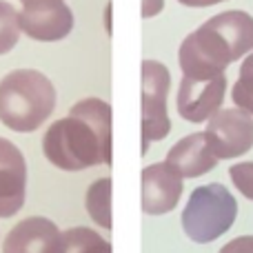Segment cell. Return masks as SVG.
<instances>
[{
	"instance_id": "cell-1",
	"label": "cell",
	"mask_w": 253,
	"mask_h": 253,
	"mask_svg": "<svg viewBox=\"0 0 253 253\" xmlns=\"http://www.w3.org/2000/svg\"><path fill=\"white\" fill-rule=\"evenodd\" d=\"M44 158L56 169L84 171L111 167V107L100 98L76 102L65 118L56 120L42 138Z\"/></svg>"
},
{
	"instance_id": "cell-2",
	"label": "cell",
	"mask_w": 253,
	"mask_h": 253,
	"mask_svg": "<svg viewBox=\"0 0 253 253\" xmlns=\"http://www.w3.org/2000/svg\"><path fill=\"white\" fill-rule=\"evenodd\" d=\"M253 51V18L247 11H222L187 36L180 44L182 76L207 80L224 74L231 62Z\"/></svg>"
},
{
	"instance_id": "cell-3",
	"label": "cell",
	"mask_w": 253,
	"mask_h": 253,
	"mask_svg": "<svg viewBox=\"0 0 253 253\" xmlns=\"http://www.w3.org/2000/svg\"><path fill=\"white\" fill-rule=\"evenodd\" d=\"M56 109V87L36 69H13L0 80V123L18 133H31Z\"/></svg>"
},
{
	"instance_id": "cell-4",
	"label": "cell",
	"mask_w": 253,
	"mask_h": 253,
	"mask_svg": "<svg viewBox=\"0 0 253 253\" xmlns=\"http://www.w3.org/2000/svg\"><path fill=\"white\" fill-rule=\"evenodd\" d=\"M238 218V202L224 184L211 182L193 189L182 211V229L198 245L222 238Z\"/></svg>"
},
{
	"instance_id": "cell-5",
	"label": "cell",
	"mask_w": 253,
	"mask_h": 253,
	"mask_svg": "<svg viewBox=\"0 0 253 253\" xmlns=\"http://www.w3.org/2000/svg\"><path fill=\"white\" fill-rule=\"evenodd\" d=\"M171 89V74L162 62L142 60L140 67V100H142V142L140 153H147L151 142L165 140L171 131L169 111H167V96Z\"/></svg>"
},
{
	"instance_id": "cell-6",
	"label": "cell",
	"mask_w": 253,
	"mask_h": 253,
	"mask_svg": "<svg viewBox=\"0 0 253 253\" xmlns=\"http://www.w3.org/2000/svg\"><path fill=\"white\" fill-rule=\"evenodd\" d=\"M205 140L218 160L245 156L253 147V116L240 107L218 109L207 120Z\"/></svg>"
},
{
	"instance_id": "cell-7",
	"label": "cell",
	"mask_w": 253,
	"mask_h": 253,
	"mask_svg": "<svg viewBox=\"0 0 253 253\" xmlns=\"http://www.w3.org/2000/svg\"><path fill=\"white\" fill-rule=\"evenodd\" d=\"M18 18L22 34L38 42H56L74 29V11L65 0H27Z\"/></svg>"
},
{
	"instance_id": "cell-8",
	"label": "cell",
	"mask_w": 253,
	"mask_h": 253,
	"mask_svg": "<svg viewBox=\"0 0 253 253\" xmlns=\"http://www.w3.org/2000/svg\"><path fill=\"white\" fill-rule=\"evenodd\" d=\"M182 175L169 162H153L140 175V207L147 215H165L178 207L182 196Z\"/></svg>"
},
{
	"instance_id": "cell-9",
	"label": "cell",
	"mask_w": 253,
	"mask_h": 253,
	"mask_svg": "<svg viewBox=\"0 0 253 253\" xmlns=\"http://www.w3.org/2000/svg\"><path fill=\"white\" fill-rule=\"evenodd\" d=\"M227 93V76L220 74L207 80L182 76L178 89V114L187 123H205L222 107Z\"/></svg>"
},
{
	"instance_id": "cell-10",
	"label": "cell",
	"mask_w": 253,
	"mask_h": 253,
	"mask_svg": "<svg viewBox=\"0 0 253 253\" xmlns=\"http://www.w3.org/2000/svg\"><path fill=\"white\" fill-rule=\"evenodd\" d=\"M27 160L7 138H0V218H11L25 207Z\"/></svg>"
},
{
	"instance_id": "cell-11",
	"label": "cell",
	"mask_w": 253,
	"mask_h": 253,
	"mask_svg": "<svg viewBox=\"0 0 253 253\" xmlns=\"http://www.w3.org/2000/svg\"><path fill=\"white\" fill-rule=\"evenodd\" d=\"M60 238L56 222L42 215L25 218L7 233L2 253H53Z\"/></svg>"
},
{
	"instance_id": "cell-12",
	"label": "cell",
	"mask_w": 253,
	"mask_h": 253,
	"mask_svg": "<svg viewBox=\"0 0 253 253\" xmlns=\"http://www.w3.org/2000/svg\"><path fill=\"white\" fill-rule=\"evenodd\" d=\"M167 162L178 171L182 178H200V175L209 173L215 169L218 158L209 151L205 140V131L198 133H189L187 138L178 140L167 153Z\"/></svg>"
},
{
	"instance_id": "cell-13",
	"label": "cell",
	"mask_w": 253,
	"mask_h": 253,
	"mask_svg": "<svg viewBox=\"0 0 253 253\" xmlns=\"http://www.w3.org/2000/svg\"><path fill=\"white\" fill-rule=\"evenodd\" d=\"M53 253H111V245L87 227H74L60 233Z\"/></svg>"
},
{
	"instance_id": "cell-14",
	"label": "cell",
	"mask_w": 253,
	"mask_h": 253,
	"mask_svg": "<svg viewBox=\"0 0 253 253\" xmlns=\"http://www.w3.org/2000/svg\"><path fill=\"white\" fill-rule=\"evenodd\" d=\"M84 207L91 220L102 229H111V178H100L87 189Z\"/></svg>"
},
{
	"instance_id": "cell-15",
	"label": "cell",
	"mask_w": 253,
	"mask_h": 253,
	"mask_svg": "<svg viewBox=\"0 0 253 253\" xmlns=\"http://www.w3.org/2000/svg\"><path fill=\"white\" fill-rule=\"evenodd\" d=\"M20 38V18L11 2L0 0V56L9 53Z\"/></svg>"
},
{
	"instance_id": "cell-16",
	"label": "cell",
	"mask_w": 253,
	"mask_h": 253,
	"mask_svg": "<svg viewBox=\"0 0 253 253\" xmlns=\"http://www.w3.org/2000/svg\"><path fill=\"white\" fill-rule=\"evenodd\" d=\"M231 98L233 105L253 116V51H249V56L240 65V76L231 89Z\"/></svg>"
},
{
	"instance_id": "cell-17",
	"label": "cell",
	"mask_w": 253,
	"mask_h": 253,
	"mask_svg": "<svg viewBox=\"0 0 253 253\" xmlns=\"http://www.w3.org/2000/svg\"><path fill=\"white\" fill-rule=\"evenodd\" d=\"M229 178H231L233 187L242 196L253 200V162H238V165H233L229 169Z\"/></svg>"
},
{
	"instance_id": "cell-18",
	"label": "cell",
	"mask_w": 253,
	"mask_h": 253,
	"mask_svg": "<svg viewBox=\"0 0 253 253\" xmlns=\"http://www.w3.org/2000/svg\"><path fill=\"white\" fill-rule=\"evenodd\" d=\"M220 253H253V236H240L236 240L227 242Z\"/></svg>"
},
{
	"instance_id": "cell-19",
	"label": "cell",
	"mask_w": 253,
	"mask_h": 253,
	"mask_svg": "<svg viewBox=\"0 0 253 253\" xmlns=\"http://www.w3.org/2000/svg\"><path fill=\"white\" fill-rule=\"evenodd\" d=\"M165 9V0H142V18H153Z\"/></svg>"
},
{
	"instance_id": "cell-20",
	"label": "cell",
	"mask_w": 253,
	"mask_h": 253,
	"mask_svg": "<svg viewBox=\"0 0 253 253\" xmlns=\"http://www.w3.org/2000/svg\"><path fill=\"white\" fill-rule=\"evenodd\" d=\"M184 7H213L218 2H227V0H178Z\"/></svg>"
},
{
	"instance_id": "cell-21",
	"label": "cell",
	"mask_w": 253,
	"mask_h": 253,
	"mask_svg": "<svg viewBox=\"0 0 253 253\" xmlns=\"http://www.w3.org/2000/svg\"><path fill=\"white\" fill-rule=\"evenodd\" d=\"M22 2H27V0H22Z\"/></svg>"
}]
</instances>
